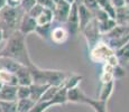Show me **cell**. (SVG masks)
I'll return each instance as SVG.
<instances>
[{"label": "cell", "instance_id": "cell-22", "mask_svg": "<svg viewBox=\"0 0 129 112\" xmlns=\"http://www.w3.org/2000/svg\"><path fill=\"white\" fill-rule=\"evenodd\" d=\"M98 24V29H99V33L101 34V36H105L108 33H110L116 26H117V22H116L115 19L112 18H109L105 21H101V22H96Z\"/></svg>", "mask_w": 129, "mask_h": 112}, {"label": "cell", "instance_id": "cell-1", "mask_svg": "<svg viewBox=\"0 0 129 112\" xmlns=\"http://www.w3.org/2000/svg\"><path fill=\"white\" fill-rule=\"evenodd\" d=\"M0 57L15 59L28 67L33 62H31L30 56L28 54V49H27L26 36H24L19 30L14 31L6 39L4 47L0 49Z\"/></svg>", "mask_w": 129, "mask_h": 112}, {"label": "cell", "instance_id": "cell-24", "mask_svg": "<svg viewBox=\"0 0 129 112\" xmlns=\"http://www.w3.org/2000/svg\"><path fill=\"white\" fill-rule=\"evenodd\" d=\"M98 6L100 9H102L103 11H106L107 14L110 16V18L115 19L116 17V8L112 6L110 0H96Z\"/></svg>", "mask_w": 129, "mask_h": 112}, {"label": "cell", "instance_id": "cell-36", "mask_svg": "<svg viewBox=\"0 0 129 112\" xmlns=\"http://www.w3.org/2000/svg\"><path fill=\"white\" fill-rule=\"evenodd\" d=\"M110 1H111V4H112V6L115 7L116 9L121 8V7L126 6V2H125V0H110Z\"/></svg>", "mask_w": 129, "mask_h": 112}, {"label": "cell", "instance_id": "cell-31", "mask_svg": "<svg viewBox=\"0 0 129 112\" xmlns=\"http://www.w3.org/2000/svg\"><path fill=\"white\" fill-rule=\"evenodd\" d=\"M36 4H37L36 0H21V4L19 7H20V9L25 12V14H28Z\"/></svg>", "mask_w": 129, "mask_h": 112}, {"label": "cell", "instance_id": "cell-2", "mask_svg": "<svg viewBox=\"0 0 129 112\" xmlns=\"http://www.w3.org/2000/svg\"><path fill=\"white\" fill-rule=\"evenodd\" d=\"M30 71L33 83L35 84H47L49 86H56L62 88L65 81L68 73L64 71H57V69H43L31 63L28 66Z\"/></svg>", "mask_w": 129, "mask_h": 112}, {"label": "cell", "instance_id": "cell-14", "mask_svg": "<svg viewBox=\"0 0 129 112\" xmlns=\"http://www.w3.org/2000/svg\"><path fill=\"white\" fill-rule=\"evenodd\" d=\"M86 94L81 90L80 88H74L71 90H68L66 92V99L68 102L71 103H83V99Z\"/></svg>", "mask_w": 129, "mask_h": 112}, {"label": "cell", "instance_id": "cell-35", "mask_svg": "<svg viewBox=\"0 0 129 112\" xmlns=\"http://www.w3.org/2000/svg\"><path fill=\"white\" fill-rule=\"evenodd\" d=\"M100 81L101 83H109V82L113 81V76L112 73H107V72H102L100 74Z\"/></svg>", "mask_w": 129, "mask_h": 112}, {"label": "cell", "instance_id": "cell-17", "mask_svg": "<svg viewBox=\"0 0 129 112\" xmlns=\"http://www.w3.org/2000/svg\"><path fill=\"white\" fill-rule=\"evenodd\" d=\"M115 20L117 25H129V5L116 9Z\"/></svg>", "mask_w": 129, "mask_h": 112}, {"label": "cell", "instance_id": "cell-20", "mask_svg": "<svg viewBox=\"0 0 129 112\" xmlns=\"http://www.w3.org/2000/svg\"><path fill=\"white\" fill-rule=\"evenodd\" d=\"M113 89H115V81H111V82H109V83H103L102 85H101L98 100L103 101V102H108L109 98L111 96V94H112V92H113Z\"/></svg>", "mask_w": 129, "mask_h": 112}, {"label": "cell", "instance_id": "cell-29", "mask_svg": "<svg viewBox=\"0 0 129 112\" xmlns=\"http://www.w3.org/2000/svg\"><path fill=\"white\" fill-rule=\"evenodd\" d=\"M127 75V72H126V68L122 65H117L113 67V71H112V76H113V81L116 80H122L123 78H126Z\"/></svg>", "mask_w": 129, "mask_h": 112}, {"label": "cell", "instance_id": "cell-40", "mask_svg": "<svg viewBox=\"0 0 129 112\" xmlns=\"http://www.w3.org/2000/svg\"><path fill=\"white\" fill-rule=\"evenodd\" d=\"M125 2H126V5H129V0H125Z\"/></svg>", "mask_w": 129, "mask_h": 112}, {"label": "cell", "instance_id": "cell-33", "mask_svg": "<svg viewBox=\"0 0 129 112\" xmlns=\"http://www.w3.org/2000/svg\"><path fill=\"white\" fill-rule=\"evenodd\" d=\"M82 5L86 7L88 9H90L91 11H96L99 9V6H98V2L96 0H83Z\"/></svg>", "mask_w": 129, "mask_h": 112}, {"label": "cell", "instance_id": "cell-7", "mask_svg": "<svg viewBox=\"0 0 129 112\" xmlns=\"http://www.w3.org/2000/svg\"><path fill=\"white\" fill-rule=\"evenodd\" d=\"M36 27H37L36 19L31 18L28 14H24L20 19V22H19L18 30L20 31L24 36H27V35H29V34L35 33Z\"/></svg>", "mask_w": 129, "mask_h": 112}, {"label": "cell", "instance_id": "cell-15", "mask_svg": "<svg viewBox=\"0 0 129 112\" xmlns=\"http://www.w3.org/2000/svg\"><path fill=\"white\" fill-rule=\"evenodd\" d=\"M21 66H24L23 64H20L19 62L15 61L11 58H6V57H0V67L1 68L7 69L8 72L15 74Z\"/></svg>", "mask_w": 129, "mask_h": 112}, {"label": "cell", "instance_id": "cell-3", "mask_svg": "<svg viewBox=\"0 0 129 112\" xmlns=\"http://www.w3.org/2000/svg\"><path fill=\"white\" fill-rule=\"evenodd\" d=\"M25 12L20 9V7H9L6 6L0 10V28L4 31L5 38H8L14 31L18 30L20 19Z\"/></svg>", "mask_w": 129, "mask_h": 112}, {"label": "cell", "instance_id": "cell-23", "mask_svg": "<svg viewBox=\"0 0 129 112\" xmlns=\"http://www.w3.org/2000/svg\"><path fill=\"white\" fill-rule=\"evenodd\" d=\"M116 56H117L119 64L123 66V64H127L129 62V42L126 45H123L121 48L115 52Z\"/></svg>", "mask_w": 129, "mask_h": 112}, {"label": "cell", "instance_id": "cell-27", "mask_svg": "<svg viewBox=\"0 0 129 112\" xmlns=\"http://www.w3.org/2000/svg\"><path fill=\"white\" fill-rule=\"evenodd\" d=\"M1 112H17V101H0Z\"/></svg>", "mask_w": 129, "mask_h": 112}, {"label": "cell", "instance_id": "cell-12", "mask_svg": "<svg viewBox=\"0 0 129 112\" xmlns=\"http://www.w3.org/2000/svg\"><path fill=\"white\" fill-rule=\"evenodd\" d=\"M83 103L90 105L93 109L94 112H108L107 102L100 101L98 99H92V98H89L88 95H85L83 99Z\"/></svg>", "mask_w": 129, "mask_h": 112}, {"label": "cell", "instance_id": "cell-13", "mask_svg": "<svg viewBox=\"0 0 129 112\" xmlns=\"http://www.w3.org/2000/svg\"><path fill=\"white\" fill-rule=\"evenodd\" d=\"M30 99L35 103H37L42 99V96L44 95V93L46 92V90L49 88V85L47 84H35L33 83L30 86Z\"/></svg>", "mask_w": 129, "mask_h": 112}, {"label": "cell", "instance_id": "cell-16", "mask_svg": "<svg viewBox=\"0 0 129 112\" xmlns=\"http://www.w3.org/2000/svg\"><path fill=\"white\" fill-rule=\"evenodd\" d=\"M129 35V25H117L110 33L102 37H106L107 39L111 38H119V37H125Z\"/></svg>", "mask_w": 129, "mask_h": 112}, {"label": "cell", "instance_id": "cell-28", "mask_svg": "<svg viewBox=\"0 0 129 112\" xmlns=\"http://www.w3.org/2000/svg\"><path fill=\"white\" fill-rule=\"evenodd\" d=\"M30 99V88L29 86H17V100Z\"/></svg>", "mask_w": 129, "mask_h": 112}, {"label": "cell", "instance_id": "cell-4", "mask_svg": "<svg viewBox=\"0 0 129 112\" xmlns=\"http://www.w3.org/2000/svg\"><path fill=\"white\" fill-rule=\"evenodd\" d=\"M112 55H115V51H112L105 41H100L90 49V59L93 63L106 64Z\"/></svg>", "mask_w": 129, "mask_h": 112}, {"label": "cell", "instance_id": "cell-38", "mask_svg": "<svg viewBox=\"0 0 129 112\" xmlns=\"http://www.w3.org/2000/svg\"><path fill=\"white\" fill-rule=\"evenodd\" d=\"M7 6V0H0V10Z\"/></svg>", "mask_w": 129, "mask_h": 112}, {"label": "cell", "instance_id": "cell-8", "mask_svg": "<svg viewBox=\"0 0 129 112\" xmlns=\"http://www.w3.org/2000/svg\"><path fill=\"white\" fill-rule=\"evenodd\" d=\"M79 10V30L82 31L94 19V12L88 9L84 5H78Z\"/></svg>", "mask_w": 129, "mask_h": 112}, {"label": "cell", "instance_id": "cell-41", "mask_svg": "<svg viewBox=\"0 0 129 112\" xmlns=\"http://www.w3.org/2000/svg\"><path fill=\"white\" fill-rule=\"evenodd\" d=\"M1 88H2V84H1V83H0V90H1Z\"/></svg>", "mask_w": 129, "mask_h": 112}, {"label": "cell", "instance_id": "cell-30", "mask_svg": "<svg viewBox=\"0 0 129 112\" xmlns=\"http://www.w3.org/2000/svg\"><path fill=\"white\" fill-rule=\"evenodd\" d=\"M59 89H61V88H56V86H49V88L46 90V92L44 93V95L42 96V99L39 101H52L54 99V96L56 95V93L58 92Z\"/></svg>", "mask_w": 129, "mask_h": 112}, {"label": "cell", "instance_id": "cell-32", "mask_svg": "<svg viewBox=\"0 0 129 112\" xmlns=\"http://www.w3.org/2000/svg\"><path fill=\"white\" fill-rule=\"evenodd\" d=\"M43 10H44V8L41 6V5H38V4H36L35 6L31 8V10L28 12V15L31 17V18H34V19H36L37 17L39 16V15L43 12Z\"/></svg>", "mask_w": 129, "mask_h": 112}, {"label": "cell", "instance_id": "cell-5", "mask_svg": "<svg viewBox=\"0 0 129 112\" xmlns=\"http://www.w3.org/2000/svg\"><path fill=\"white\" fill-rule=\"evenodd\" d=\"M82 33L84 34V37L86 39V44H88L89 48H93L99 42L101 41V34L99 33L98 29V24H96L95 19H93L88 26L82 30Z\"/></svg>", "mask_w": 129, "mask_h": 112}, {"label": "cell", "instance_id": "cell-9", "mask_svg": "<svg viewBox=\"0 0 129 112\" xmlns=\"http://www.w3.org/2000/svg\"><path fill=\"white\" fill-rule=\"evenodd\" d=\"M18 81V85L21 86H30L33 84V78H31L30 71L27 66H21L18 71L15 73Z\"/></svg>", "mask_w": 129, "mask_h": 112}, {"label": "cell", "instance_id": "cell-18", "mask_svg": "<svg viewBox=\"0 0 129 112\" xmlns=\"http://www.w3.org/2000/svg\"><path fill=\"white\" fill-rule=\"evenodd\" d=\"M0 83L2 85H15L18 86V81L15 74L8 72L7 69L0 67Z\"/></svg>", "mask_w": 129, "mask_h": 112}, {"label": "cell", "instance_id": "cell-11", "mask_svg": "<svg viewBox=\"0 0 129 112\" xmlns=\"http://www.w3.org/2000/svg\"><path fill=\"white\" fill-rule=\"evenodd\" d=\"M0 101H17V86L2 85L0 90Z\"/></svg>", "mask_w": 129, "mask_h": 112}, {"label": "cell", "instance_id": "cell-26", "mask_svg": "<svg viewBox=\"0 0 129 112\" xmlns=\"http://www.w3.org/2000/svg\"><path fill=\"white\" fill-rule=\"evenodd\" d=\"M53 24L49 25H44V26H37L35 33L41 37L42 39H45V41H48L51 39V31L53 29Z\"/></svg>", "mask_w": 129, "mask_h": 112}, {"label": "cell", "instance_id": "cell-25", "mask_svg": "<svg viewBox=\"0 0 129 112\" xmlns=\"http://www.w3.org/2000/svg\"><path fill=\"white\" fill-rule=\"evenodd\" d=\"M35 105V102L31 99L17 100V112H29Z\"/></svg>", "mask_w": 129, "mask_h": 112}, {"label": "cell", "instance_id": "cell-39", "mask_svg": "<svg viewBox=\"0 0 129 112\" xmlns=\"http://www.w3.org/2000/svg\"><path fill=\"white\" fill-rule=\"evenodd\" d=\"M64 1L66 2V4H69L71 6V5H73V4H75V0H64Z\"/></svg>", "mask_w": 129, "mask_h": 112}, {"label": "cell", "instance_id": "cell-10", "mask_svg": "<svg viewBox=\"0 0 129 112\" xmlns=\"http://www.w3.org/2000/svg\"><path fill=\"white\" fill-rule=\"evenodd\" d=\"M68 37H69V33L65 27L63 26L54 27L51 31V41L55 44L64 43V42H66Z\"/></svg>", "mask_w": 129, "mask_h": 112}, {"label": "cell", "instance_id": "cell-21", "mask_svg": "<svg viewBox=\"0 0 129 112\" xmlns=\"http://www.w3.org/2000/svg\"><path fill=\"white\" fill-rule=\"evenodd\" d=\"M53 20H54L53 10H51V9H46V8H44L43 12L36 18L37 26H44V25L53 24Z\"/></svg>", "mask_w": 129, "mask_h": 112}, {"label": "cell", "instance_id": "cell-34", "mask_svg": "<svg viewBox=\"0 0 129 112\" xmlns=\"http://www.w3.org/2000/svg\"><path fill=\"white\" fill-rule=\"evenodd\" d=\"M37 4L41 5L43 8H46V9H51V10H54V1L53 0H36Z\"/></svg>", "mask_w": 129, "mask_h": 112}, {"label": "cell", "instance_id": "cell-37", "mask_svg": "<svg viewBox=\"0 0 129 112\" xmlns=\"http://www.w3.org/2000/svg\"><path fill=\"white\" fill-rule=\"evenodd\" d=\"M20 4H21V0H7V6L14 7V8L19 7Z\"/></svg>", "mask_w": 129, "mask_h": 112}, {"label": "cell", "instance_id": "cell-19", "mask_svg": "<svg viewBox=\"0 0 129 112\" xmlns=\"http://www.w3.org/2000/svg\"><path fill=\"white\" fill-rule=\"evenodd\" d=\"M83 76L81 74H75V73H72V74H68L66 76L65 81L63 83V86L62 88L66 89V90H71L74 88H78L80 82L82 81Z\"/></svg>", "mask_w": 129, "mask_h": 112}, {"label": "cell", "instance_id": "cell-6", "mask_svg": "<svg viewBox=\"0 0 129 112\" xmlns=\"http://www.w3.org/2000/svg\"><path fill=\"white\" fill-rule=\"evenodd\" d=\"M66 30H68L69 35H75L79 31V10H78V5L73 4L71 5L70 12H69L68 19H66Z\"/></svg>", "mask_w": 129, "mask_h": 112}]
</instances>
